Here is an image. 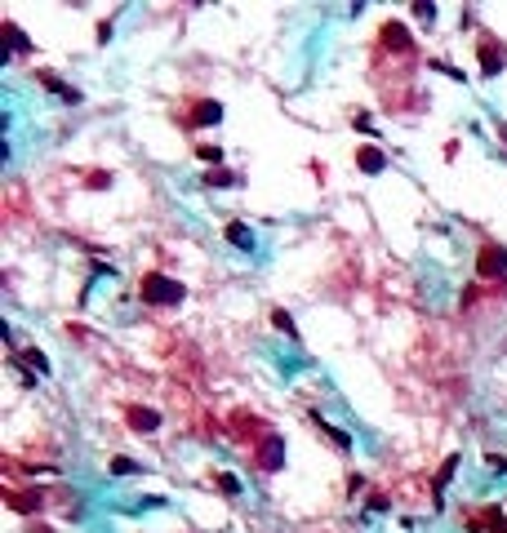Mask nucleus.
<instances>
[{"label": "nucleus", "instance_id": "obj_13", "mask_svg": "<svg viewBox=\"0 0 507 533\" xmlns=\"http://www.w3.org/2000/svg\"><path fill=\"white\" fill-rule=\"evenodd\" d=\"M200 160H210V165H219V160H223V151H219V147H200Z\"/></svg>", "mask_w": 507, "mask_h": 533}, {"label": "nucleus", "instance_id": "obj_5", "mask_svg": "<svg viewBox=\"0 0 507 533\" xmlns=\"http://www.w3.org/2000/svg\"><path fill=\"white\" fill-rule=\"evenodd\" d=\"M281 458H285L281 440H263V449H258V467L263 471H276V467H281Z\"/></svg>", "mask_w": 507, "mask_h": 533}, {"label": "nucleus", "instance_id": "obj_10", "mask_svg": "<svg viewBox=\"0 0 507 533\" xmlns=\"http://www.w3.org/2000/svg\"><path fill=\"white\" fill-rule=\"evenodd\" d=\"M22 360H27V365H31V369H50V360H45V356H41V351H27V356H22Z\"/></svg>", "mask_w": 507, "mask_h": 533}, {"label": "nucleus", "instance_id": "obj_14", "mask_svg": "<svg viewBox=\"0 0 507 533\" xmlns=\"http://www.w3.org/2000/svg\"><path fill=\"white\" fill-rule=\"evenodd\" d=\"M219 489H223V493H236L240 484H236V476H219Z\"/></svg>", "mask_w": 507, "mask_h": 533}, {"label": "nucleus", "instance_id": "obj_3", "mask_svg": "<svg viewBox=\"0 0 507 533\" xmlns=\"http://www.w3.org/2000/svg\"><path fill=\"white\" fill-rule=\"evenodd\" d=\"M507 63V54H503V45H494V40H480V76H499Z\"/></svg>", "mask_w": 507, "mask_h": 533}, {"label": "nucleus", "instance_id": "obj_9", "mask_svg": "<svg viewBox=\"0 0 507 533\" xmlns=\"http://www.w3.org/2000/svg\"><path fill=\"white\" fill-rule=\"evenodd\" d=\"M454 467H458V453H454V458H445V467H441V476H436V493L445 489V484H450V476H454Z\"/></svg>", "mask_w": 507, "mask_h": 533}, {"label": "nucleus", "instance_id": "obj_8", "mask_svg": "<svg viewBox=\"0 0 507 533\" xmlns=\"http://www.w3.org/2000/svg\"><path fill=\"white\" fill-rule=\"evenodd\" d=\"M129 422H134L138 431H152V427H161V414H152V409H142V414H138V409H134V414H129Z\"/></svg>", "mask_w": 507, "mask_h": 533}, {"label": "nucleus", "instance_id": "obj_2", "mask_svg": "<svg viewBox=\"0 0 507 533\" xmlns=\"http://www.w3.org/2000/svg\"><path fill=\"white\" fill-rule=\"evenodd\" d=\"M476 271L485 276V280L503 276V271H507V249H503V245H480V253H476Z\"/></svg>", "mask_w": 507, "mask_h": 533}, {"label": "nucleus", "instance_id": "obj_12", "mask_svg": "<svg viewBox=\"0 0 507 533\" xmlns=\"http://www.w3.org/2000/svg\"><path fill=\"white\" fill-rule=\"evenodd\" d=\"M112 471H116V476H129V471H138V467L129 463V458H116V463H112Z\"/></svg>", "mask_w": 507, "mask_h": 533}, {"label": "nucleus", "instance_id": "obj_11", "mask_svg": "<svg viewBox=\"0 0 507 533\" xmlns=\"http://www.w3.org/2000/svg\"><path fill=\"white\" fill-rule=\"evenodd\" d=\"M272 320H276V329H285L289 338H294V320H289V316H285V311H276V316H272Z\"/></svg>", "mask_w": 507, "mask_h": 533}, {"label": "nucleus", "instance_id": "obj_1", "mask_svg": "<svg viewBox=\"0 0 507 533\" xmlns=\"http://www.w3.org/2000/svg\"><path fill=\"white\" fill-rule=\"evenodd\" d=\"M138 294H142V302H152V307H178V302H183V285L161 276V271H147L142 285H138Z\"/></svg>", "mask_w": 507, "mask_h": 533}, {"label": "nucleus", "instance_id": "obj_7", "mask_svg": "<svg viewBox=\"0 0 507 533\" xmlns=\"http://www.w3.org/2000/svg\"><path fill=\"white\" fill-rule=\"evenodd\" d=\"M227 240H232L236 249H249V245H254V236H249L245 223H232V227H227Z\"/></svg>", "mask_w": 507, "mask_h": 533}, {"label": "nucleus", "instance_id": "obj_4", "mask_svg": "<svg viewBox=\"0 0 507 533\" xmlns=\"http://www.w3.org/2000/svg\"><path fill=\"white\" fill-rule=\"evenodd\" d=\"M219 116H223V107L205 98V103H196V112H191V125H187V129H205V125H214Z\"/></svg>", "mask_w": 507, "mask_h": 533}, {"label": "nucleus", "instance_id": "obj_6", "mask_svg": "<svg viewBox=\"0 0 507 533\" xmlns=\"http://www.w3.org/2000/svg\"><path fill=\"white\" fill-rule=\"evenodd\" d=\"M356 165L365 169V174H379V169H383V151L379 147H360L356 151Z\"/></svg>", "mask_w": 507, "mask_h": 533}]
</instances>
